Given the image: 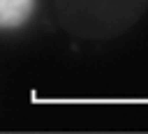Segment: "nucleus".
Wrapping results in <instances>:
<instances>
[{
  "label": "nucleus",
  "instance_id": "nucleus-1",
  "mask_svg": "<svg viewBox=\"0 0 148 134\" xmlns=\"http://www.w3.org/2000/svg\"><path fill=\"white\" fill-rule=\"evenodd\" d=\"M35 0H0L2 7V25L12 28V25H21L28 14L32 12Z\"/></svg>",
  "mask_w": 148,
  "mask_h": 134
}]
</instances>
